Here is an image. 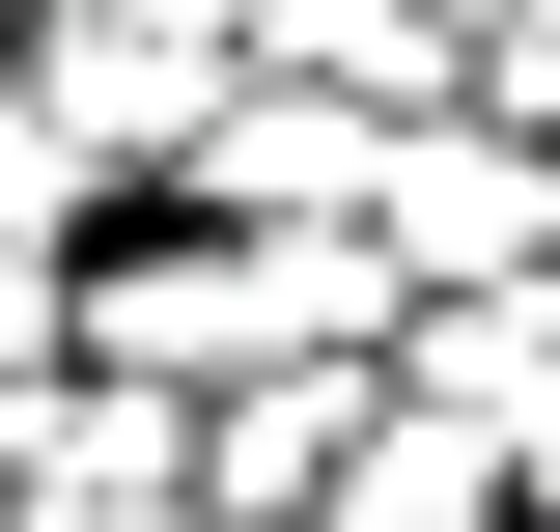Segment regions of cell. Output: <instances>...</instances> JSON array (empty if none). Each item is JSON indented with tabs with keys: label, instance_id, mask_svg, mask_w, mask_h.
Returning a JSON list of instances; mask_svg holds the SVG:
<instances>
[{
	"label": "cell",
	"instance_id": "cell-3",
	"mask_svg": "<svg viewBox=\"0 0 560 532\" xmlns=\"http://www.w3.org/2000/svg\"><path fill=\"white\" fill-rule=\"evenodd\" d=\"M28 84L84 113V169H197L224 113H253V0H28Z\"/></svg>",
	"mask_w": 560,
	"mask_h": 532
},
{
	"label": "cell",
	"instance_id": "cell-5",
	"mask_svg": "<svg viewBox=\"0 0 560 532\" xmlns=\"http://www.w3.org/2000/svg\"><path fill=\"white\" fill-rule=\"evenodd\" d=\"M364 420H393V336H337V365H253V393H197V449H224V532H337Z\"/></svg>",
	"mask_w": 560,
	"mask_h": 532
},
{
	"label": "cell",
	"instance_id": "cell-11",
	"mask_svg": "<svg viewBox=\"0 0 560 532\" xmlns=\"http://www.w3.org/2000/svg\"><path fill=\"white\" fill-rule=\"evenodd\" d=\"M0 28H28V0H0Z\"/></svg>",
	"mask_w": 560,
	"mask_h": 532
},
{
	"label": "cell",
	"instance_id": "cell-12",
	"mask_svg": "<svg viewBox=\"0 0 560 532\" xmlns=\"http://www.w3.org/2000/svg\"><path fill=\"white\" fill-rule=\"evenodd\" d=\"M477 28H504V0H477Z\"/></svg>",
	"mask_w": 560,
	"mask_h": 532
},
{
	"label": "cell",
	"instance_id": "cell-9",
	"mask_svg": "<svg viewBox=\"0 0 560 532\" xmlns=\"http://www.w3.org/2000/svg\"><path fill=\"white\" fill-rule=\"evenodd\" d=\"M57 365H84V253H57V224H0V393H57Z\"/></svg>",
	"mask_w": 560,
	"mask_h": 532
},
{
	"label": "cell",
	"instance_id": "cell-7",
	"mask_svg": "<svg viewBox=\"0 0 560 532\" xmlns=\"http://www.w3.org/2000/svg\"><path fill=\"white\" fill-rule=\"evenodd\" d=\"M364 169H393V113H337V84H280L253 57V113L168 169V197H253V224H364Z\"/></svg>",
	"mask_w": 560,
	"mask_h": 532
},
{
	"label": "cell",
	"instance_id": "cell-2",
	"mask_svg": "<svg viewBox=\"0 0 560 532\" xmlns=\"http://www.w3.org/2000/svg\"><path fill=\"white\" fill-rule=\"evenodd\" d=\"M0 532H224V449L168 365H57L0 393Z\"/></svg>",
	"mask_w": 560,
	"mask_h": 532
},
{
	"label": "cell",
	"instance_id": "cell-10",
	"mask_svg": "<svg viewBox=\"0 0 560 532\" xmlns=\"http://www.w3.org/2000/svg\"><path fill=\"white\" fill-rule=\"evenodd\" d=\"M477 113H533V140H560V0H504V28H477Z\"/></svg>",
	"mask_w": 560,
	"mask_h": 532
},
{
	"label": "cell",
	"instance_id": "cell-6",
	"mask_svg": "<svg viewBox=\"0 0 560 532\" xmlns=\"http://www.w3.org/2000/svg\"><path fill=\"white\" fill-rule=\"evenodd\" d=\"M253 57L337 113H477V0H253Z\"/></svg>",
	"mask_w": 560,
	"mask_h": 532
},
{
	"label": "cell",
	"instance_id": "cell-8",
	"mask_svg": "<svg viewBox=\"0 0 560 532\" xmlns=\"http://www.w3.org/2000/svg\"><path fill=\"white\" fill-rule=\"evenodd\" d=\"M84 197H113V169H84V113L28 84V28H0V224H57V253H84Z\"/></svg>",
	"mask_w": 560,
	"mask_h": 532
},
{
	"label": "cell",
	"instance_id": "cell-1",
	"mask_svg": "<svg viewBox=\"0 0 560 532\" xmlns=\"http://www.w3.org/2000/svg\"><path fill=\"white\" fill-rule=\"evenodd\" d=\"M337 336H420L393 224H140V253H84V365H168V393H253V365H337Z\"/></svg>",
	"mask_w": 560,
	"mask_h": 532
},
{
	"label": "cell",
	"instance_id": "cell-4",
	"mask_svg": "<svg viewBox=\"0 0 560 532\" xmlns=\"http://www.w3.org/2000/svg\"><path fill=\"white\" fill-rule=\"evenodd\" d=\"M364 224H393L420 309H477V280H533V253H560V140H533V113H393Z\"/></svg>",
	"mask_w": 560,
	"mask_h": 532
}]
</instances>
